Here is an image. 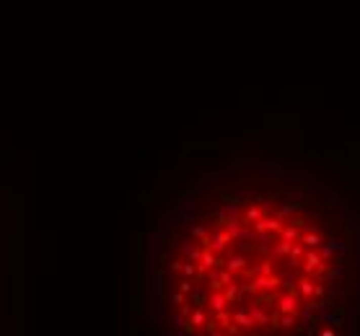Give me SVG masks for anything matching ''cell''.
Instances as JSON below:
<instances>
[{
	"instance_id": "1",
	"label": "cell",
	"mask_w": 360,
	"mask_h": 336,
	"mask_svg": "<svg viewBox=\"0 0 360 336\" xmlns=\"http://www.w3.org/2000/svg\"><path fill=\"white\" fill-rule=\"evenodd\" d=\"M347 272L337 212L298 181H262L223 191L182 222L161 293L184 333H303L340 303Z\"/></svg>"
}]
</instances>
